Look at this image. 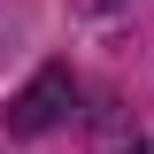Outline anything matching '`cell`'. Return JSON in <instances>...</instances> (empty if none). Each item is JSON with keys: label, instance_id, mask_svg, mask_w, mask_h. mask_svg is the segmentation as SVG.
Instances as JSON below:
<instances>
[{"label": "cell", "instance_id": "obj_1", "mask_svg": "<svg viewBox=\"0 0 154 154\" xmlns=\"http://www.w3.org/2000/svg\"><path fill=\"white\" fill-rule=\"evenodd\" d=\"M62 116H69V69H38L31 85L8 100V131H16V139H38V131H54Z\"/></svg>", "mask_w": 154, "mask_h": 154}, {"label": "cell", "instance_id": "obj_2", "mask_svg": "<svg viewBox=\"0 0 154 154\" xmlns=\"http://www.w3.org/2000/svg\"><path fill=\"white\" fill-rule=\"evenodd\" d=\"M131 154H139V146H131Z\"/></svg>", "mask_w": 154, "mask_h": 154}]
</instances>
